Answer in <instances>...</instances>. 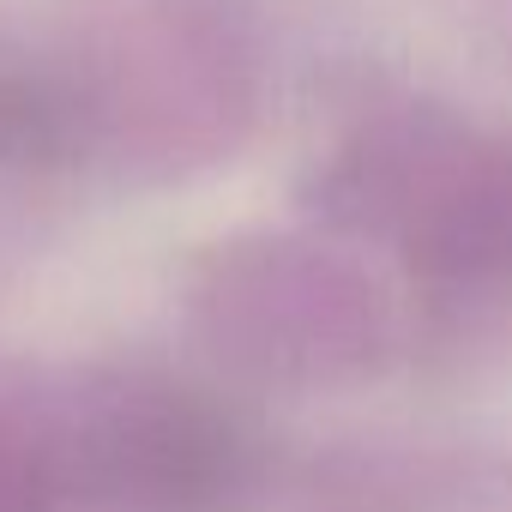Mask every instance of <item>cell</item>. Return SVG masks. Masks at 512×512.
<instances>
[{"instance_id":"cell-1","label":"cell","mask_w":512,"mask_h":512,"mask_svg":"<svg viewBox=\"0 0 512 512\" xmlns=\"http://www.w3.org/2000/svg\"><path fill=\"white\" fill-rule=\"evenodd\" d=\"M37 392L43 458L61 506L241 512L260 494L253 434L211 398L151 374H85Z\"/></svg>"}]
</instances>
